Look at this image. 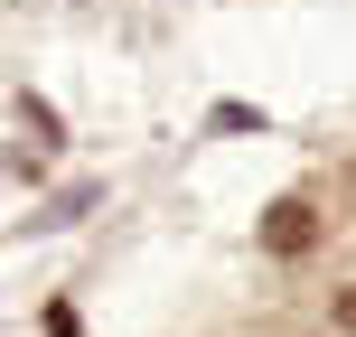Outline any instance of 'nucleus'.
I'll use <instances>...</instances> for the list:
<instances>
[{"mask_svg": "<svg viewBox=\"0 0 356 337\" xmlns=\"http://www.w3.org/2000/svg\"><path fill=\"white\" fill-rule=\"evenodd\" d=\"M263 244L272 253H309V244H319V215H309V206H272L263 215Z\"/></svg>", "mask_w": 356, "mask_h": 337, "instance_id": "1", "label": "nucleus"}, {"mask_svg": "<svg viewBox=\"0 0 356 337\" xmlns=\"http://www.w3.org/2000/svg\"><path fill=\"white\" fill-rule=\"evenodd\" d=\"M338 328H356V290H338Z\"/></svg>", "mask_w": 356, "mask_h": 337, "instance_id": "2", "label": "nucleus"}]
</instances>
